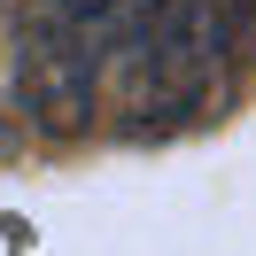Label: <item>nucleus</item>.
Segmentation results:
<instances>
[{"label":"nucleus","instance_id":"1","mask_svg":"<svg viewBox=\"0 0 256 256\" xmlns=\"http://www.w3.org/2000/svg\"><path fill=\"white\" fill-rule=\"evenodd\" d=\"M140 8H148V0H54L47 24H54V32H62L70 47L101 70V78H109L116 54H124V39L140 32Z\"/></svg>","mask_w":256,"mask_h":256}]
</instances>
